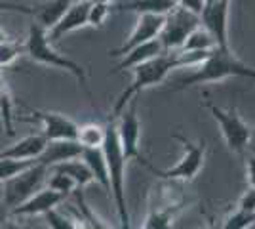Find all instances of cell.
Instances as JSON below:
<instances>
[{"instance_id":"obj_1","label":"cell","mask_w":255,"mask_h":229,"mask_svg":"<svg viewBox=\"0 0 255 229\" xmlns=\"http://www.w3.org/2000/svg\"><path fill=\"white\" fill-rule=\"evenodd\" d=\"M101 151L105 155L107 172H109V182H111V193L109 197L113 199L115 207H117L118 222L120 228H129V212H128L126 203V164L128 161L122 155L120 142H118L117 134V119L109 117L105 124V140L101 145Z\"/></svg>"},{"instance_id":"obj_2","label":"cell","mask_w":255,"mask_h":229,"mask_svg":"<svg viewBox=\"0 0 255 229\" xmlns=\"http://www.w3.org/2000/svg\"><path fill=\"white\" fill-rule=\"evenodd\" d=\"M25 54L29 55L32 61H36V63L55 67V69H63L67 73H71L76 78V82L84 88L86 94L92 98V92H90V88L86 84V80H88L86 69L80 63H76L75 59L59 54L52 46V42H50L48 31L38 21H34V19L29 25V33H27V40H25Z\"/></svg>"},{"instance_id":"obj_3","label":"cell","mask_w":255,"mask_h":229,"mask_svg":"<svg viewBox=\"0 0 255 229\" xmlns=\"http://www.w3.org/2000/svg\"><path fill=\"white\" fill-rule=\"evenodd\" d=\"M246 63H242L231 48H215L212 54L204 59L202 63L191 67L192 71L187 76H181L175 80V86H171V92L187 90L196 84H208V82H219L229 76H240Z\"/></svg>"},{"instance_id":"obj_4","label":"cell","mask_w":255,"mask_h":229,"mask_svg":"<svg viewBox=\"0 0 255 229\" xmlns=\"http://www.w3.org/2000/svg\"><path fill=\"white\" fill-rule=\"evenodd\" d=\"M177 67H179V61H177L175 52H164V54L156 55V57H152V59L145 61V63L135 65L131 69L133 71V80H131V84L126 90H122V94L117 98L111 117L117 119L118 115H120V111L126 107V103L129 99L139 98V94L143 90L164 82L166 76L171 73V69H177Z\"/></svg>"},{"instance_id":"obj_5","label":"cell","mask_w":255,"mask_h":229,"mask_svg":"<svg viewBox=\"0 0 255 229\" xmlns=\"http://www.w3.org/2000/svg\"><path fill=\"white\" fill-rule=\"evenodd\" d=\"M173 140H177L183 145V149H185L183 157L175 163V166L160 170L156 166L149 164L147 168L154 176H158L166 182H192L196 176L200 174L204 161H206V142L202 140L198 143H192L191 140H187L181 134H173Z\"/></svg>"},{"instance_id":"obj_6","label":"cell","mask_w":255,"mask_h":229,"mask_svg":"<svg viewBox=\"0 0 255 229\" xmlns=\"http://www.w3.org/2000/svg\"><path fill=\"white\" fill-rule=\"evenodd\" d=\"M117 134L124 159L137 161L147 168L150 163L141 151V122L137 115V98L129 99L126 107L120 111V115L117 117Z\"/></svg>"},{"instance_id":"obj_7","label":"cell","mask_w":255,"mask_h":229,"mask_svg":"<svg viewBox=\"0 0 255 229\" xmlns=\"http://www.w3.org/2000/svg\"><path fill=\"white\" fill-rule=\"evenodd\" d=\"M48 174H50L48 166L34 163L29 168H25L23 172L11 176L6 182H2L4 184V191H2L4 205L10 210L15 208L17 205H21L23 201H27L31 195H34L38 189H42V186L48 180Z\"/></svg>"},{"instance_id":"obj_8","label":"cell","mask_w":255,"mask_h":229,"mask_svg":"<svg viewBox=\"0 0 255 229\" xmlns=\"http://www.w3.org/2000/svg\"><path fill=\"white\" fill-rule=\"evenodd\" d=\"M204 107L210 111V115H212L213 119L217 120L227 147L233 153L244 155L246 147H248V140H250V134H252V128L238 115V111L234 109V107L233 109H223V107L215 105L213 101H210L208 98L204 101Z\"/></svg>"},{"instance_id":"obj_9","label":"cell","mask_w":255,"mask_h":229,"mask_svg":"<svg viewBox=\"0 0 255 229\" xmlns=\"http://www.w3.org/2000/svg\"><path fill=\"white\" fill-rule=\"evenodd\" d=\"M200 25V15L185 10L181 6H175L170 13H166V21L158 34V40L162 42L164 52H177L185 38L189 36L194 27Z\"/></svg>"},{"instance_id":"obj_10","label":"cell","mask_w":255,"mask_h":229,"mask_svg":"<svg viewBox=\"0 0 255 229\" xmlns=\"http://www.w3.org/2000/svg\"><path fill=\"white\" fill-rule=\"evenodd\" d=\"M185 199L183 197L171 195V187H160L156 203H150L149 214L143 222L145 229H170L173 226V220L177 212L185 208Z\"/></svg>"},{"instance_id":"obj_11","label":"cell","mask_w":255,"mask_h":229,"mask_svg":"<svg viewBox=\"0 0 255 229\" xmlns=\"http://www.w3.org/2000/svg\"><path fill=\"white\" fill-rule=\"evenodd\" d=\"M229 10H231V0H212L206 2L200 23L210 31L217 48H231L229 46Z\"/></svg>"},{"instance_id":"obj_12","label":"cell","mask_w":255,"mask_h":229,"mask_svg":"<svg viewBox=\"0 0 255 229\" xmlns=\"http://www.w3.org/2000/svg\"><path fill=\"white\" fill-rule=\"evenodd\" d=\"M164 21H166V15H160V13H137V23H135L131 34L128 36V40H124L122 46L111 50L109 55L111 57H122L126 52H129L131 48H135L139 44L149 42L152 38H158L160 31L164 27Z\"/></svg>"},{"instance_id":"obj_13","label":"cell","mask_w":255,"mask_h":229,"mask_svg":"<svg viewBox=\"0 0 255 229\" xmlns=\"http://www.w3.org/2000/svg\"><path fill=\"white\" fill-rule=\"evenodd\" d=\"M32 119L42 122L44 138L50 140H76L78 124L61 113H48V111H31Z\"/></svg>"},{"instance_id":"obj_14","label":"cell","mask_w":255,"mask_h":229,"mask_svg":"<svg viewBox=\"0 0 255 229\" xmlns=\"http://www.w3.org/2000/svg\"><path fill=\"white\" fill-rule=\"evenodd\" d=\"M90 4H92V0H75L69 6V10L63 13V17L55 23L52 29H48L50 42H55V40H59L67 33H73V31H78V29L86 27L88 25Z\"/></svg>"},{"instance_id":"obj_15","label":"cell","mask_w":255,"mask_h":229,"mask_svg":"<svg viewBox=\"0 0 255 229\" xmlns=\"http://www.w3.org/2000/svg\"><path fill=\"white\" fill-rule=\"evenodd\" d=\"M65 203V197L57 191H53L50 187L38 189L34 195H31L27 201H23L21 205L10 210V216H40L44 212H48L50 208L59 207Z\"/></svg>"},{"instance_id":"obj_16","label":"cell","mask_w":255,"mask_h":229,"mask_svg":"<svg viewBox=\"0 0 255 229\" xmlns=\"http://www.w3.org/2000/svg\"><path fill=\"white\" fill-rule=\"evenodd\" d=\"M82 151H84V147L76 140H50L46 143L44 151L36 157V163L52 168V166L65 163V161L78 159L82 155Z\"/></svg>"},{"instance_id":"obj_17","label":"cell","mask_w":255,"mask_h":229,"mask_svg":"<svg viewBox=\"0 0 255 229\" xmlns=\"http://www.w3.org/2000/svg\"><path fill=\"white\" fill-rule=\"evenodd\" d=\"M48 140L44 134H31L27 138H21L19 142L10 145L8 149L0 151V159H17V161H27V159H36L44 151Z\"/></svg>"},{"instance_id":"obj_18","label":"cell","mask_w":255,"mask_h":229,"mask_svg":"<svg viewBox=\"0 0 255 229\" xmlns=\"http://www.w3.org/2000/svg\"><path fill=\"white\" fill-rule=\"evenodd\" d=\"M164 54V48H162V42H160L158 38H152L149 42H143L135 46V48H131L129 52L122 55V61L115 67V71H126V69H133L135 65L139 63H145V61H149L152 57H156V55Z\"/></svg>"},{"instance_id":"obj_19","label":"cell","mask_w":255,"mask_h":229,"mask_svg":"<svg viewBox=\"0 0 255 229\" xmlns=\"http://www.w3.org/2000/svg\"><path fill=\"white\" fill-rule=\"evenodd\" d=\"M80 159L90 168V172L94 176V182L105 189L107 193H111V182H109V172H107L105 155L101 151V147H86Z\"/></svg>"},{"instance_id":"obj_20","label":"cell","mask_w":255,"mask_h":229,"mask_svg":"<svg viewBox=\"0 0 255 229\" xmlns=\"http://www.w3.org/2000/svg\"><path fill=\"white\" fill-rule=\"evenodd\" d=\"M75 0H48V2H42V4L34 6L32 17H34V21H38L48 31L63 17V13L69 10V6Z\"/></svg>"},{"instance_id":"obj_21","label":"cell","mask_w":255,"mask_h":229,"mask_svg":"<svg viewBox=\"0 0 255 229\" xmlns=\"http://www.w3.org/2000/svg\"><path fill=\"white\" fill-rule=\"evenodd\" d=\"M177 6V0H129L124 2L118 11H133V13H160L166 15Z\"/></svg>"},{"instance_id":"obj_22","label":"cell","mask_w":255,"mask_h":229,"mask_svg":"<svg viewBox=\"0 0 255 229\" xmlns=\"http://www.w3.org/2000/svg\"><path fill=\"white\" fill-rule=\"evenodd\" d=\"M50 170H57V172H63V174L71 176L75 180V184L78 187H86L94 182V176L90 172V168L86 166V163L78 157V159H71V161H65L52 166Z\"/></svg>"},{"instance_id":"obj_23","label":"cell","mask_w":255,"mask_h":229,"mask_svg":"<svg viewBox=\"0 0 255 229\" xmlns=\"http://www.w3.org/2000/svg\"><path fill=\"white\" fill-rule=\"evenodd\" d=\"M213 48H217L215 38L200 23L198 27H194L189 33V36L185 38V42H183L179 50L181 52H206V50H213Z\"/></svg>"},{"instance_id":"obj_24","label":"cell","mask_w":255,"mask_h":229,"mask_svg":"<svg viewBox=\"0 0 255 229\" xmlns=\"http://www.w3.org/2000/svg\"><path fill=\"white\" fill-rule=\"evenodd\" d=\"M105 140V126L97 124V122H86L80 124L76 130V142L82 147H101Z\"/></svg>"},{"instance_id":"obj_25","label":"cell","mask_w":255,"mask_h":229,"mask_svg":"<svg viewBox=\"0 0 255 229\" xmlns=\"http://www.w3.org/2000/svg\"><path fill=\"white\" fill-rule=\"evenodd\" d=\"M255 226V210H244L236 207L233 212H229L221 222L225 229H248Z\"/></svg>"},{"instance_id":"obj_26","label":"cell","mask_w":255,"mask_h":229,"mask_svg":"<svg viewBox=\"0 0 255 229\" xmlns=\"http://www.w3.org/2000/svg\"><path fill=\"white\" fill-rule=\"evenodd\" d=\"M11 105H13V101H11L10 90L6 86V80L0 76V119H2V124H4L6 134H8L10 138H13L15 132H13V124H11V120H13Z\"/></svg>"},{"instance_id":"obj_27","label":"cell","mask_w":255,"mask_h":229,"mask_svg":"<svg viewBox=\"0 0 255 229\" xmlns=\"http://www.w3.org/2000/svg\"><path fill=\"white\" fill-rule=\"evenodd\" d=\"M44 216L48 220V226L52 229H75V228H84L80 224V220L76 218L75 214H67L61 212L59 207L50 208L48 212H44Z\"/></svg>"},{"instance_id":"obj_28","label":"cell","mask_w":255,"mask_h":229,"mask_svg":"<svg viewBox=\"0 0 255 229\" xmlns=\"http://www.w3.org/2000/svg\"><path fill=\"white\" fill-rule=\"evenodd\" d=\"M46 184H48L50 189L57 191V193H61L65 199H69V195L75 191V187H76L75 180H73L71 176L63 174V172H57V170H50Z\"/></svg>"},{"instance_id":"obj_29","label":"cell","mask_w":255,"mask_h":229,"mask_svg":"<svg viewBox=\"0 0 255 229\" xmlns=\"http://www.w3.org/2000/svg\"><path fill=\"white\" fill-rule=\"evenodd\" d=\"M21 54H25V42L13 40V38L0 42V69L13 63Z\"/></svg>"},{"instance_id":"obj_30","label":"cell","mask_w":255,"mask_h":229,"mask_svg":"<svg viewBox=\"0 0 255 229\" xmlns=\"http://www.w3.org/2000/svg\"><path fill=\"white\" fill-rule=\"evenodd\" d=\"M36 163V159H27V161H17V159H0V182L10 180L11 176L19 174L25 168Z\"/></svg>"},{"instance_id":"obj_31","label":"cell","mask_w":255,"mask_h":229,"mask_svg":"<svg viewBox=\"0 0 255 229\" xmlns=\"http://www.w3.org/2000/svg\"><path fill=\"white\" fill-rule=\"evenodd\" d=\"M111 13V4L109 2H99V0H92L90 4V11H88V25L101 29L105 25L107 17Z\"/></svg>"},{"instance_id":"obj_32","label":"cell","mask_w":255,"mask_h":229,"mask_svg":"<svg viewBox=\"0 0 255 229\" xmlns=\"http://www.w3.org/2000/svg\"><path fill=\"white\" fill-rule=\"evenodd\" d=\"M246 155V153H244ZM246 163V184H248V187L250 189H255V155L254 153H248L244 159Z\"/></svg>"},{"instance_id":"obj_33","label":"cell","mask_w":255,"mask_h":229,"mask_svg":"<svg viewBox=\"0 0 255 229\" xmlns=\"http://www.w3.org/2000/svg\"><path fill=\"white\" fill-rule=\"evenodd\" d=\"M0 10L17 11V13L32 15V13H34V6H23V4H15V2H6V0H0Z\"/></svg>"},{"instance_id":"obj_34","label":"cell","mask_w":255,"mask_h":229,"mask_svg":"<svg viewBox=\"0 0 255 229\" xmlns=\"http://www.w3.org/2000/svg\"><path fill=\"white\" fill-rule=\"evenodd\" d=\"M177 6L200 15L204 10V6H206V0H177Z\"/></svg>"},{"instance_id":"obj_35","label":"cell","mask_w":255,"mask_h":229,"mask_svg":"<svg viewBox=\"0 0 255 229\" xmlns=\"http://www.w3.org/2000/svg\"><path fill=\"white\" fill-rule=\"evenodd\" d=\"M236 207L244 208V210H255V189H250V187H248V191L240 197V201H238Z\"/></svg>"},{"instance_id":"obj_36","label":"cell","mask_w":255,"mask_h":229,"mask_svg":"<svg viewBox=\"0 0 255 229\" xmlns=\"http://www.w3.org/2000/svg\"><path fill=\"white\" fill-rule=\"evenodd\" d=\"M10 220V208L4 205V201H0V228H6Z\"/></svg>"},{"instance_id":"obj_37","label":"cell","mask_w":255,"mask_h":229,"mask_svg":"<svg viewBox=\"0 0 255 229\" xmlns=\"http://www.w3.org/2000/svg\"><path fill=\"white\" fill-rule=\"evenodd\" d=\"M248 153H254L255 155V128H252V134H250V140H248V147H246Z\"/></svg>"},{"instance_id":"obj_38","label":"cell","mask_w":255,"mask_h":229,"mask_svg":"<svg viewBox=\"0 0 255 229\" xmlns=\"http://www.w3.org/2000/svg\"><path fill=\"white\" fill-rule=\"evenodd\" d=\"M240 76H248V78H252V80H255V67H248V65H244V69H242V73H240Z\"/></svg>"},{"instance_id":"obj_39","label":"cell","mask_w":255,"mask_h":229,"mask_svg":"<svg viewBox=\"0 0 255 229\" xmlns=\"http://www.w3.org/2000/svg\"><path fill=\"white\" fill-rule=\"evenodd\" d=\"M8 38H10V36L4 33V29H0V42H4V40H8Z\"/></svg>"},{"instance_id":"obj_40","label":"cell","mask_w":255,"mask_h":229,"mask_svg":"<svg viewBox=\"0 0 255 229\" xmlns=\"http://www.w3.org/2000/svg\"><path fill=\"white\" fill-rule=\"evenodd\" d=\"M99 2H109V4H111V2H113V0H99Z\"/></svg>"},{"instance_id":"obj_41","label":"cell","mask_w":255,"mask_h":229,"mask_svg":"<svg viewBox=\"0 0 255 229\" xmlns=\"http://www.w3.org/2000/svg\"><path fill=\"white\" fill-rule=\"evenodd\" d=\"M206 2H212V0H206Z\"/></svg>"}]
</instances>
